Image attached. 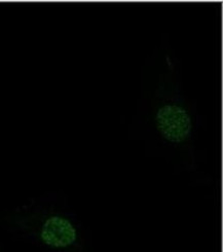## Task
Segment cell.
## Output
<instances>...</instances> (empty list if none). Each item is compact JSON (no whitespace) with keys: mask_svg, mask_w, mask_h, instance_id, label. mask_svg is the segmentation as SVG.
I'll return each instance as SVG.
<instances>
[{"mask_svg":"<svg viewBox=\"0 0 223 252\" xmlns=\"http://www.w3.org/2000/svg\"><path fill=\"white\" fill-rule=\"evenodd\" d=\"M150 121L160 144L193 169L196 164L195 126L173 63L159 71L150 100Z\"/></svg>","mask_w":223,"mask_h":252,"instance_id":"6da1fadb","label":"cell"},{"mask_svg":"<svg viewBox=\"0 0 223 252\" xmlns=\"http://www.w3.org/2000/svg\"><path fill=\"white\" fill-rule=\"evenodd\" d=\"M0 221L44 252H94L76 217L55 205L22 206L4 212Z\"/></svg>","mask_w":223,"mask_h":252,"instance_id":"7a4b0ae2","label":"cell"},{"mask_svg":"<svg viewBox=\"0 0 223 252\" xmlns=\"http://www.w3.org/2000/svg\"><path fill=\"white\" fill-rule=\"evenodd\" d=\"M0 252H2V251H1V248H0Z\"/></svg>","mask_w":223,"mask_h":252,"instance_id":"3957f363","label":"cell"}]
</instances>
